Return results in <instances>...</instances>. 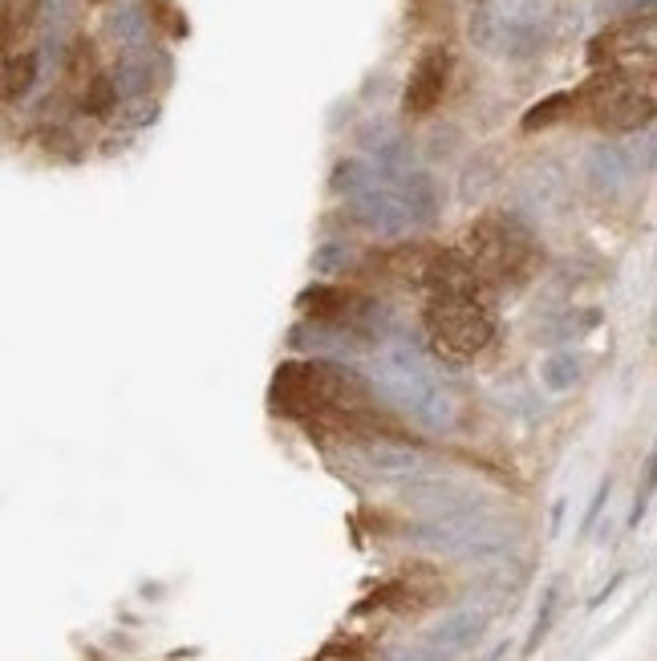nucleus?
I'll return each instance as SVG.
<instances>
[{"instance_id":"f8f14e48","label":"nucleus","mask_w":657,"mask_h":661,"mask_svg":"<svg viewBox=\"0 0 657 661\" xmlns=\"http://www.w3.org/2000/svg\"><path fill=\"white\" fill-rule=\"evenodd\" d=\"M317 661H374V658H365V653L353 650V645H345V650H341V645H333V650H325Z\"/></svg>"},{"instance_id":"1a4fd4ad","label":"nucleus","mask_w":657,"mask_h":661,"mask_svg":"<svg viewBox=\"0 0 657 661\" xmlns=\"http://www.w3.org/2000/svg\"><path fill=\"white\" fill-rule=\"evenodd\" d=\"M65 73H70V90H73L78 98H82L85 85H90V82L98 78V73H102V70H98V58H94V45H90V41H73V49H70V70H65Z\"/></svg>"},{"instance_id":"6e6552de","label":"nucleus","mask_w":657,"mask_h":661,"mask_svg":"<svg viewBox=\"0 0 657 661\" xmlns=\"http://www.w3.org/2000/svg\"><path fill=\"white\" fill-rule=\"evenodd\" d=\"M33 78H37V58L29 49L4 58L0 61V98H4V102H17L21 94H29Z\"/></svg>"},{"instance_id":"7ed1b4c3","label":"nucleus","mask_w":657,"mask_h":661,"mask_svg":"<svg viewBox=\"0 0 657 661\" xmlns=\"http://www.w3.org/2000/svg\"><path fill=\"white\" fill-rule=\"evenodd\" d=\"M455 256L487 296L519 288L540 264L536 240L512 215H483V220H475L463 232V240H458Z\"/></svg>"},{"instance_id":"9d476101","label":"nucleus","mask_w":657,"mask_h":661,"mask_svg":"<svg viewBox=\"0 0 657 661\" xmlns=\"http://www.w3.org/2000/svg\"><path fill=\"white\" fill-rule=\"evenodd\" d=\"M78 102H82V110H85V114H94V119L110 114V110H114V85H110L107 73H98L94 82L82 90V98H78Z\"/></svg>"},{"instance_id":"f257e3e1","label":"nucleus","mask_w":657,"mask_h":661,"mask_svg":"<svg viewBox=\"0 0 657 661\" xmlns=\"http://www.w3.org/2000/svg\"><path fill=\"white\" fill-rule=\"evenodd\" d=\"M272 406L276 414L305 423L317 435H382L386 414L374 401L353 369L328 366V362H289L276 369L272 382Z\"/></svg>"},{"instance_id":"39448f33","label":"nucleus","mask_w":657,"mask_h":661,"mask_svg":"<svg viewBox=\"0 0 657 661\" xmlns=\"http://www.w3.org/2000/svg\"><path fill=\"white\" fill-rule=\"evenodd\" d=\"M588 65L593 70H621V73H654L657 65V24L654 12L625 17V21L600 29L588 41Z\"/></svg>"},{"instance_id":"0eeeda50","label":"nucleus","mask_w":657,"mask_h":661,"mask_svg":"<svg viewBox=\"0 0 657 661\" xmlns=\"http://www.w3.org/2000/svg\"><path fill=\"white\" fill-rule=\"evenodd\" d=\"M37 17H41V0H0V61L21 53L37 29Z\"/></svg>"},{"instance_id":"9b49d317","label":"nucleus","mask_w":657,"mask_h":661,"mask_svg":"<svg viewBox=\"0 0 657 661\" xmlns=\"http://www.w3.org/2000/svg\"><path fill=\"white\" fill-rule=\"evenodd\" d=\"M568 119V94H556L540 106L528 110V119H524V131H540V126H552V122Z\"/></svg>"},{"instance_id":"20e7f679","label":"nucleus","mask_w":657,"mask_h":661,"mask_svg":"<svg viewBox=\"0 0 657 661\" xmlns=\"http://www.w3.org/2000/svg\"><path fill=\"white\" fill-rule=\"evenodd\" d=\"M657 82L654 73L593 70L585 85L568 94V119L597 126L605 134H629L654 122Z\"/></svg>"},{"instance_id":"ddd939ff","label":"nucleus","mask_w":657,"mask_h":661,"mask_svg":"<svg viewBox=\"0 0 657 661\" xmlns=\"http://www.w3.org/2000/svg\"><path fill=\"white\" fill-rule=\"evenodd\" d=\"M94 4H98V0H94Z\"/></svg>"},{"instance_id":"f03ea898","label":"nucleus","mask_w":657,"mask_h":661,"mask_svg":"<svg viewBox=\"0 0 657 661\" xmlns=\"http://www.w3.org/2000/svg\"><path fill=\"white\" fill-rule=\"evenodd\" d=\"M423 329L443 362L467 366L495 342V308L475 276L463 268L455 248H435L423 276Z\"/></svg>"},{"instance_id":"423d86ee","label":"nucleus","mask_w":657,"mask_h":661,"mask_svg":"<svg viewBox=\"0 0 657 661\" xmlns=\"http://www.w3.org/2000/svg\"><path fill=\"white\" fill-rule=\"evenodd\" d=\"M451 53L443 45H431L423 58L414 61L411 70V82H406V94H402V110L411 114V119H426V114H435L438 102L446 98V85H451Z\"/></svg>"}]
</instances>
